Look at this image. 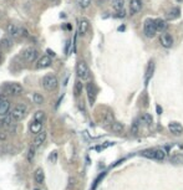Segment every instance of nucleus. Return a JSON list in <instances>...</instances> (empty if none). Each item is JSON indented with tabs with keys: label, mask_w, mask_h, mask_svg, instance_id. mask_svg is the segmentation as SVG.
Listing matches in <instances>:
<instances>
[{
	"label": "nucleus",
	"mask_w": 183,
	"mask_h": 190,
	"mask_svg": "<svg viewBox=\"0 0 183 190\" xmlns=\"http://www.w3.org/2000/svg\"><path fill=\"white\" fill-rule=\"evenodd\" d=\"M26 114H28V107H26L25 105H18L16 107L13 108V111H11V113H10L11 118H13L15 122L23 121V119L26 117Z\"/></svg>",
	"instance_id": "obj_1"
},
{
	"label": "nucleus",
	"mask_w": 183,
	"mask_h": 190,
	"mask_svg": "<svg viewBox=\"0 0 183 190\" xmlns=\"http://www.w3.org/2000/svg\"><path fill=\"white\" fill-rule=\"evenodd\" d=\"M157 31H158V30H157V26H156V21L152 20V19H147V20L145 21V24H143V34H145L147 37L152 39V37L156 36Z\"/></svg>",
	"instance_id": "obj_2"
},
{
	"label": "nucleus",
	"mask_w": 183,
	"mask_h": 190,
	"mask_svg": "<svg viewBox=\"0 0 183 190\" xmlns=\"http://www.w3.org/2000/svg\"><path fill=\"white\" fill-rule=\"evenodd\" d=\"M76 73H77V77L80 80H88L90 78V68L87 66V63L85 61H78L77 62V66H76Z\"/></svg>",
	"instance_id": "obj_3"
},
{
	"label": "nucleus",
	"mask_w": 183,
	"mask_h": 190,
	"mask_svg": "<svg viewBox=\"0 0 183 190\" xmlns=\"http://www.w3.org/2000/svg\"><path fill=\"white\" fill-rule=\"evenodd\" d=\"M7 31H8V35L11 36V37H20V36H28L29 35V32L25 29L18 26L15 24H9L8 28H7Z\"/></svg>",
	"instance_id": "obj_4"
},
{
	"label": "nucleus",
	"mask_w": 183,
	"mask_h": 190,
	"mask_svg": "<svg viewBox=\"0 0 183 190\" xmlns=\"http://www.w3.org/2000/svg\"><path fill=\"white\" fill-rule=\"evenodd\" d=\"M42 87H44L45 91H49V92L54 91L57 87V78H56V76H54V75L44 76V78H42Z\"/></svg>",
	"instance_id": "obj_5"
},
{
	"label": "nucleus",
	"mask_w": 183,
	"mask_h": 190,
	"mask_svg": "<svg viewBox=\"0 0 183 190\" xmlns=\"http://www.w3.org/2000/svg\"><path fill=\"white\" fill-rule=\"evenodd\" d=\"M5 92L8 94H11V96H18V94L23 93V86L20 83H16V82H11V83H8L5 87Z\"/></svg>",
	"instance_id": "obj_6"
},
{
	"label": "nucleus",
	"mask_w": 183,
	"mask_h": 190,
	"mask_svg": "<svg viewBox=\"0 0 183 190\" xmlns=\"http://www.w3.org/2000/svg\"><path fill=\"white\" fill-rule=\"evenodd\" d=\"M86 92H87V97H88L90 105L92 106L95 103V98H96V88H95V84L92 82H88L86 84Z\"/></svg>",
	"instance_id": "obj_7"
},
{
	"label": "nucleus",
	"mask_w": 183,
	"mask_h": 190,
	"mask_svg": "<svg viewBox=\"0 0 183 190\" xmlns=\"http://www.w3.org/2000/svg\"><path fill=\"white\" fill-rule=\"evenodd\" d=\"M23 57H24V60L28 61V62H34V61L36 60V57H38V51H36V49H34V47L26 49V50L23 52Z\"/></svg>",
	"instance_id": "obj_8"
},
{
	"label": "nucleus",
	"mask_w": 183,
	"mask_h": 190,
	"mask_svg": "<svg viewBox=\"0 0 183 190\" xmlns=\"http://www.w3.org/2000/svg\"><path fill=\"white\" fill-rule=\"evenodd\" d=\"M159 41H161V45H162L163 47H166V49H169V47H172V45H173V37H172V35L168 34V32H163V34L161 35V37H159Z\"/></svg>",
	"instance_id": "obj_9"
},
{
	"label": "nucleus",
	"mask_w": 183,
	"mask_h": 190,
	"mask_svg": "<svg viewBox=\"0 0 183 190\" xmlns=\"http://www.w3.org/2000/svg\"><path fill=\"white\" fill-rule=\"evenodd\" d=\"M46 137H47V134H46V132H44V131H41L40 133H38V134H35V138H34V140H33V144L36 147V148H39V147H41L44 143H45V140H46Z\"/></svg>",
	"instance_id": "obj_10"
},
{
	"label": "nucleus",
	"mask_w": 183,
	"mask_h": 190,
	"mask_svg": "<svg viewBox=\"0 0 183 190\" xmlns=\"http://www.w3.org/2000/svg\"><path fill=\"white\" fill-rule=\"evenodd\" d=\"M168 129L173 136H181L183 133V127L178 122H171L168 124Z\"/></svg>",
	"instance_id": "obj_11"
},
{
	"label": "nucleus",
	"mask_w": 183,
	"mask_h": 190,
	"mask_svg": "<svg viewBox=\"0 0 183 190\" xmlns=\"http://www.w3.org/2000/svg\"><path fill=\"white\" fill-rule=\"evenodd\" d=\"M142 4H143L142 0H131L130 2V11H131V14L135 15V14L140 13L141 9H142Z\"/></svg>",
	"instance_id": "obj_12"
},
{
	"label": "nucleus",
	"mask_w": 183,
	"mask_h": 190,
	"mask_svg": "<svg viewBox=\"0 0 183 190\" xmlns=\"http://www.w3.org/2000/svg\"><path fill=\"white\" fill-rule=\"evenodd\" d=\"M51 63H52L51 57L47 56V55H45V56H42V57L38 61V63H36V68H39V70H41V68H46V67L51 66Z\"/></svg>",
	"instance_id": "obj_13"
},
{
	"label": "nucleus",
	"mask_w": 183,
	"mask_h": 190,
	"mask_svg": "<svg viewBox=\"0 0 183 190\" xmlns=\"http://www.w3.org/2000/svg\"><path fill=\"white\" fill-rule=\"evenodd\" d=\"M88 28H90V23H88V20H86V19H81V20L78 21V35H81V36L86 35L87 31H88Z\"/></svg>",
	"instance_id": "obj_14"
},
{
	"label": "nucleus",
	"mask_w": 183,
	"mask_h": 190,
	"mask_svg": "<svg viewBox=\"0 0 183 190\" xmlns=\"http://www.w3.org/2000/svg\"><path fill=\"white\" fill-rule=\"evenodd\" d=\"M10 111V102L8 100H0V116H8Z\"/></svg>",
	"instance_id": "obj_15"
},
{
	"label": "nucleus",
	"mask_w": 183,
	"mask_h": 190,
	"mask_svg": "<svg viewBox=\"0 0 183 190\" xmlns=\"http://www.w3.org/2000/svg\"><path fill=\"white\" fill-rule=\"evenodd\" d=\"M42 131V122L41 121H34L31 124H30V132L34 133V134H38Z\"/></svg>",
	"instance_id": "obj_16"
},
{
	"label": "nucleus",
	"mask_w": 183,
	"mask_h": 190,
	"mask_svg": "<svg viewBox=\"0 0 183 190\" xmlns=\"http://www.w3.org/2000/svg\"><path fill=\"white\" fill-rule=\"evenodd\" d=\"M34 179H35V181H36L38 184H42V183H44V180H45V174H44L42 168H38V169L35 170V173H34Z\"/></svg>",
	"instance_id": "obj_17"
},
{
	"label": "nucleus",
	"mask_w": 183,
	"mask_h": 190,
	"mask_svg": "<svg viewBox=\"0 0 183 190\" xmlns=\"http://www.w3.org/2000/svg\"><path fill=\"white\" fill-rule=\"evenodd\" d=\"M110 3L116 11L123 10V8H125V0H110Z\"/></svg>",
	"instance_id": "obj_18"
},
{
	"label": "nucleus",
	"mask_w": 183,
	"mask_h": 190,
	"mask_svg": "<svg viewBox=\"0 0 183 190\" xmlns=\"http://www.w3.org/2000/svg\"><path fill=\"white\" fill-rule=\"evenodd\" d=\"M156 26H157V30L158 31H164L167 29V21L166 20H162V19H156Z\"/></svg>",
	"instance_id": "obj_19"
},
{
	"label": "nucleus",
	"mask_w": 183,
	"mask_h": 190,
	"mask_svg": "<svg viewBox=\"0 0 183 190\" xmlns=\"http://www.w3.org/2000/svg\"><path fill=\"white\" fill-rule=\"evenodd\" d=\"M179 9L178 8H173L171 11H168V14H167V19L168 20H174V19H177L178 16H179Z\"/></svg>",
	"instance_id": "obj_20"
},
{
	"label": "nucleus",
	"mask_w": 183,
	"mask_h": 190,
	"mask_svg": "<svg viewBox=\"0 0 183 190\" xmlns=\"http://www.w3.org/2000/svg\"><path fill=\"white\" fill-rule=\"evenodd\" d=\"M153 70H154V63H153V61H151L150 65H148V67H147V71H146V83H148L150 78L152 77Z\"/></svg>",
	"instance_id": "obj_21"
},
{
	"label": "nucleus",
	"mask_w": 183,
	"mask_h": 190,
	"mask_svg": "<svg viewBox=\"0 0 183 190\" xmlns=\"http://www.w3.org/2000/svg\"><path fill=\"white\" fill-rule=\"evenodd\" d=\"M123 128H125L123 124L120 123V122H114V123L111 124V129H112L114 133H122Z\"/></svg>",
	"instance_id": "obj_22"
},
{
	"label": "nucleus",
	"mask_w": 183,
	"mask_h": 190,
	"mask_svg": "<svg viewBox=\"0 0 183 190\" xmlns=\"http://www.w3.org/2000/svg\"><path fill=\"white\" fill-rule=\"evenodd\" d=\"M35 154H36V147L33 144V145L29 148V152H28V155H26L29 163H33V160H34V158H35Z\"/></svg>",
	"instance_id": "obj_23"
},
{
	"label": "nucleus",
	"mask_w": 183,
	"mask_h": 190,
	"mask_svg": "<svg viewBox=\"0 0 183 190\" xmlns=\"http://www.w3.org/2000/svg\"><path fill=\"white\" fill-rule=\"evenodd\" d=\"M140 121H141L142 123H146L147 126H151V124L153 123L152 116H151V114H148V113H145V114H142V116H141V118H140Z\"/></svg>",
	"instance_id": "obj_24"
},
{
	"label": "nucleus",
	"mask_w": 183,
	"mask_h": 190,
	"mask_svg": "<svg viewBox=\"0 0 183 190\" xmlns=\"http://www.w3.org/2000/svg\"><path fill=\"white\" fill-rule=\"evenodd\" d=\"M171 162L172 163H176V164L183 163V155L181 153H173L172 157H171Z\"/></svg>",
	"instance_id": "obj_25"
},
{
	"label": "nucleus",
	"mask_w": 183,
	"mask_h": 190,
	"mask_svg": "<svg viewBox=\"0 0 183 190\" xmlns=\"http://www.w3.org/2000/svg\"><path fill=\"white\" fill-rule=\"evenodd\" d=\"M166 158V152L163 149H154V159L156 160H163Z\"/></svg>",
	"instance_id": "obj_26"
},
{
	"label": "nucleus",
	"mask_w": 183,
	"mask_h": 190,
	"mask_svg": "<svg viewBox=\"0 0 183 190\" xmlns=\"http://www.w3.org/2000/svg\"><path fill=\"white\" fill-rule=\"evenodd\" d=\"M115 121H114V116H112V113H106L105 114V117H104V124L105 126H111L112 123H114Z\"/></svg>",
	"instance_id": "obj_27"
},
{
	"label": "nucleus",
	"mask_w": 183,
	"mask_h": 190,
	"mask_svg": "<svg viewBox=\"0 0 183 190\" xmlns=\"http://www.w3.org/2000/svg\"><path fill=\"white\" fill-rule=\"evenodd\" d=\"M57 158H59V153H57V150H52L51 153H50V155H49V162L51 163V164H55L56 162H57Z\"/></svg>",
	"instance_id": "obj_28"
},
{
	"label": "nucleus",
	"mask_w": 183,
	"mask_h": 190,
	"mask_svg": "<svg viewBox=\"0 0 183 190\" xmlns=\"http://www.w3.org/2000/svg\"><path fill=\"white\" fill-rule=\"evenodd\" d=\"M33 101H34V103H36V105H42V103H44V97L41 96L40 93H34Z\"/></svg>",
	"instance_id": "obj_29"
},
{
	"label": "nucleus",
	"mask_w": 183,
	"mask_h": 190,
	"mask_svg": "<svg viewBox=\"0 0 183 190\" xmlns=\"http://www.w3.org/2000/svg\"><path fill=\"white\" fill-rule=\"evenodd\" d=\"M11 121H14L13 118H11V116H4V118H3V121H2V124L5 127V128H9L10 126H11Z\"/></svg>",
	"instance_id": "obj_30"
},
{
	"label": "nucleus",
	"mask_w": 183,
	"mask_h": 190,
	"mask_svg": "<svg viewBox=\"0 0 183 190\" xmlns=\"http://www.w3.org/2000/svg\"><path fill=\"white\" fill-rule=\"evenodd\" d=\"M74 91H75V94H76V96H80V94H81V92H82V83H81V81H76V82H75V88H74Z\"/></svg>",
	"instance_id": "obj_31"
},
{
	"label": "nucleus",
	"mask_w": 183,
	"mask_h": 190,
	"mask_svg": "<svg viewBox=\"0 0 183 190\" xmlns=\"http://www.w3.org/2000/svg\"><path fill=\"white\" fill-rule=\"evenodd\" d=\"M44 118H45V112H44V111H38V112H35V114H34V121H41V122H42Z\"/></svg>",
	"instance_id": "obj_32"
},
{
	"label": "nucleus",
	"mask_w": 183,
	"mask_h": 190,
	"mask_svg": "<svg viewBox=\"0 0 183 190\" xmlns=\"http://www.w3.org/2000/svg\"><path fill=\"white\" fill-rule=\"evenodd\" d=\"M142 155H143V157H147V158H151V159H154V149L143 150V152H142Z\"/></svg>",
	"instance_id": "obj_33"
},
{
	"label": "nucleus",
	"mask_w": 183,
	"mask_h": 190,
	"mask_svg": "<svg viewBox=\"0 0 183 190\" xmlns=\"http://www.w3.org/2000/svg\"><path fill=\"white\" fill-rule=\"evenodd\" d=\"M77 2H78L80 8H82V9H87L91 5V0H77Z\"/></svg>",
	"instance_id": "obj_34"
},
{
	"label": "nucleus",
	"mask_w": 183,
	"mask_h": 190,
	"mask_svg": "<svg viewBox=\"0 0 183 190\" xmlns=\"http://www.w3.org/2000/svg\"><path fill=\"white\" fill-rule=\"evenodd\" d=\"M2 45H3L4 47H7V49H10L11 45H13V41H11L10 39H3V40H2Z\"/></svg>",
	"instance_id": "obj_35"
},
{
	"label": "nucleus",
	"mask_w": 183,
	"mask_h": 190,
	"mask_svg": "<svg viewBox=\"0 0 183 190\" xmlns=\"http://www.w3.org/2000/svg\"><path fill=\"white\" fill-rule=\"evenodd\" d=\"M131 131H132V133H133V134H136V133L138 132V121H136V122L132 124V128H131Z\"/></svg>",
	"instance_id": "obj_36"
},
{
	"label": "nucleus",
	"mask_w": 183,
	"mask_h": 190,
	"mask_svg": "<svg viewBox=\"0 0 183 190\" xmlns=\"http://www.w3.org/2000/svg\"><path fill=\"white\" fill-rule=\"evenodd\" d=\"M125 15H126L125 10H120V11L116 13V18H125Z\"/></svg>",
	"instance_id": "obj_37"
},
{
	"label": "nucleus",
	"mask_w": 183,
	"mask_h": 190,
	"mask_svg": "<svg viewBox=\"0 0 183 190\" xmlns=\"http://www.w3.org/2000/svg\"><path fill=\"white\" fill-rule=\"evenodd\" d=\"M157 113H158V114H161V113H162V108H161L159 106H157Z\"/></svg>",
	"instance_id": "obj_38"
},
{
	"label": "nucleus",
	"mask_w": 183,
	"mask_h": 190,
	"mask_svg": "<svg viewBox=\"0 0 183 190\" xmlns=\"http://www.w3.org/2000/svg\"><path fill=\"white\" fill-rule=\"evenodd\" d=\"M64 29H69V30H70L71 26H70V25H64Z\"/></svg>",
	"instance_id": "obj_39"
},
{
	"label": "nucleus",
	"mask_w": 183,
	"mask_h": 190,
	"mask_svg": "<svg viewBox=\"0 0 183 190\" xmlns=\"http://www.w3.org/2000/svg\"><path fill=\"white\" fill-rule=\"evenodd\" d=\"M123 30H125V26H120L118 28V31H123Z\"/></svg>",
	"instance_id": "obj_40"
},
{
	"label": "nucleus",
	"mask_w": 183,
	"mask_h": 190,
	"mask_svg": "<svg viewBox=\"0 0 183 190\" xmlns=\"http://www.w3.org/2000/svg\"><path fill=\"white\" fill-rule=\"evenodd\" d=\"M34 190H41V189H38V188H35V189H34Z\"/></svg>",
	"instance_id": "obj_41"
},
{
	"label": "nucleus",
	"mask_w": 183,
	"mask_h": 190,
	"mask_svg": "<svg viewBox=\"0 0 183 190\" xmlns=\"http://www.w3.org/2000/svg\"><path fill=\"white\" fill-rule=\"evenodd\" d=\"M177 2H178V3H181V2H182V0H177Z\"/></svg>",
	"instance_id": "obj_42"
}]
</instances>
